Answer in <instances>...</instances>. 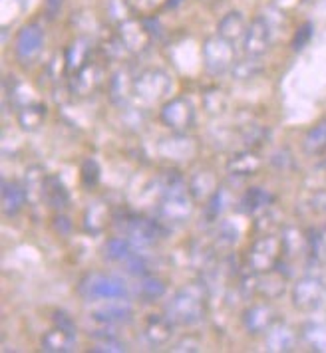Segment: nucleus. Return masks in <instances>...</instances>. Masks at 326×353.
Listing matches in <instances>:
<instances>
[{
	"label": "nucleus",
	"instance_id": "obj_1",
	"mask_svg": "<svg viewBox=\"0 0 326 353\" xmlns=\"http://www.w3.org/2000/svg\"><path fill=\"white\" fill-rule=\"evenodd\" d=\"M209 304V286L207 282H187L173 292V296L165 304V314L175 325L193 327L207 318Z\"/></svg>",
	"mask_w": 326,
	"mask_h": 353
},
{
	"label": "nucleus",
	"instance_id": "obj_2",
	"mask_svg": "<svg viewBox=\"0 0 326 353\" xmlns=\"http://www.w3.org/2000/svg\"><path fill=\"white\" fill-rule=\"evenodd\" d=\"M114 226L128 236L135 248L149 250L167 236V225L157 216L151 219L146 214H137L133 210H117L114 212Z\"/></svg>",
	"mask_w": 326,
	"mask_h": 353
},
{
	"label": "nucleus",
	"instance_id": "obj_3",
	"mask_svg": "<svg viewBox=\"0 0 326 353\" xmlns=\"http://www.w3.org/2000/svg\"><path fill=\"white\" fill-rule=\"evenodd\" d=\"M76 292L88 304H102L110 300H128L130 290L122 278L108 272H86L76 284Z\"/></svg>",
	"mask_w": 326,
	"mask_h": 353
},
{
	"label": "nucleus",
	"instance_id": "obj_4",
	"mask_svg": "<svg viewBox=\"0 0 326 353\" xmlns=\"http://www.w3.org/2000/svg\"><path fill=\"white\" fill-rule=\"evenodd\" d=\"M171 85H173L171 76L165 70L146 68L135 76L133 101L144 110H153L155 105H162L163 101L169 99Z\"/></svg>",
	"mask_w": 326,
	"mask_h": 353
},
{
	"label": "nucleus",
	"instance_id": "obj_5",
	"mask_svg": "<svg viewBox=\"0 0 326 353\" xmlns=\"http://www.w3.org/2000/svg\"><path fill=\"white\" fill-rule=\"evenodd\" d=\"M280 260H282V244L278 232L257 234V239L251 241L245 252V266L255 274L275 270Z\"/></svg>",
	"mask_w": 326,
	"mask_h": 353
},
{
	"label": "nucleus",
	"instance_id": "obj_6",
	"mask_svg": "<svg viewBox=\"0 0 326 353\" xmlns=\"http://www.w3.org/2000/svg\"><path fill=\"white\" fill-rule=\"evenodd\" d=\"M201 62H203V70L209 76L219 78L223 74H229L231 68L235 65L237 48L233 42H229L227 38L215 32L207 36L201 44Z\"/></svg>",
	"mask_w": 326,
	"mask_h": 353
},
{
	"label": "nucleus",
	"instance_id": "obj_7",
	"mask_svg": "<svg viewBox=\"0 0 326 353\" xmlns=\"http://www.w3.org/2000/svg\"><path fill=\"white\" fill-rule=\"evenodd\" d=\"M291 304L300 314H316L326 305V282L316 274L296 278L291 288Z\"/></svg>",
	"mask_w": 326,
	"mask_h": 353
},
{
	"label": "nucleus",
	"instance_id": "obj_8",
	"mask_svg": "<svg viewBox=\"0 0 326 353\" xmlns=\"http://www.w3.org/2000/svg\"><path fill=\"white\" fill-rule=\"evenodd\" d=\"M157 117L165 129L173 133H189L195 128V105L187 96H173L160 105Z\"/></svg>",
	"mask_w": 326,
	"mask_h": 353
},
{
	"label": "nucleus",
	"instance_id": "obj_9",
	"mask_svg": "<svg viewBox=\"0 0 326 353\" xmlns=\"http://www.w3.org/2000/svg\"><path fill=\"white\" fill-rule=\"evenodd\" d=\"M197 203L189 191H178L160 196L157 201V219L167 226H181L193 219Z\"/></svg>",
	"mask_w": 326,
	"mask_h": 353
},
{
	"label": "nucleus",
	"instance_id": "obj_10",
	"mask_svg": "<svg viewBox=\"0 0 326 353\" xmlns=\"http://www.w3.org/2000/svg\"><path fill=\"white\" fill-rule=\"evenodd\" d=\"M46 32L40 22H28L18 30L15 38V58L20 65H32L44 52Z\"/></svg>",
	"mask_w": 326,
	"mask_h": 353
},
{
	"label": "nucleus",
	"instance_id": "obj_11",
	"mask_svg": "<svg viewBox=\"0 0 326 353\" xmlns=\"http://www.w3.org/2000/svg\"><path fill=\"white\" fill-rule=\"evenodd\" d=\"M280 320L278 310L273 305L271 300H262V302H255L249 304L241 314V323L243 330L253 337L265 336L277 321Z\"/></svg>",
	"mask_w": 326,
	"mask_h": 353
},
{
	"label": "nucleus",
	"instance_id": "obj_12",
	"mask_svg": "<svg viewBox=\"0 0 326 353\" xmlns=\"http://www.w3.org/2000/svg\"><path fill=\"white\" fill-rule=\"evenodd\" d=\"M155 151L163 161H169L173 165H180L185 161H191L199 153V143L195 137H191L189 133H169L167 137H162Z\"/></svg>",
	"mask_w": 326,
	"mask_h": 353
},
{
	"label": "nucleus",
	"instance_id": "obj_13",
	"mask_svg": "<svg viewBox=\"0 0 326 353\" xmlns=\"http://www.w3.org/2000/svg\"><path fill=\"white\" fill-rule=\"evenodd\" d=\"M273 40H275V30L271 28L267 18L259 14V17L253 18L247 26V32H245L243 42H241L243 54L251 56V58H262L265 54H269V50L273 46Z\"/></svg>",
	"mask_w": 326,
	"mask_h": 353
},
{
	"label": "nucleus",
	"instance_id": "obj_14",
	"mask_svg": "<svg viewBox=\"0 0 326 353\" xmlns=\"http://www.w3.org/2000/svg\"><path fill=\"white\" fill-rule=\"evenodd\" d=\"M115 34L122 40V44L126 46V50L130 52V56H137V54L146 52L153 42V36L147 30L144 17H131L124 20L122 24L115 26Z\"/></svg>",
	"mask_w": 326,
	"mask_h": 353
},
{
	"label": "nucleus",
	"instance_id": "obj_15",
	"mask_svg": "<svg viewBox=\"0 0 326 353\" xmlns=\"http://www.w3.org/2000/svg\"><path fill=\"white\" fill-rule=\"evenodd\" d=\"M104 81V65L98 60H90L82 70L68 78V92L78 99L94 96Z\"/></svg>",
	"mask_w": 326,
	"mask_h": 353
},
{
	"label": "nucleus",
	"instance_id": "obj_16",
	"mask_svg": "<svg viewBox=\"0 0 326 353\" xmlns=\"http://www.w3.org/2000/svg\"><path fill=\"white\" fill-rule=\"evenodd\" d=\"M133 305L128 300H110V302H102L92 310V320L96 321L102 327H122V325H130L133 321Z\"/></svg>",
	"mask_w": 326,
	"mask_h": 353
},
{
	"label": "nucleus",
	"instance_id": "obj_17",
	"mask_svg": "<svg viewBox=\"0 0 326 353\" xmlns=\"http://www.w3.org/2000/svg\"><path fill=\"white\" fill-rule=\"evenodd\" d=\"M135 76L128 64H122L108 80V97L112 105L117 110L130 108L133 101V85H135Z\"/></svg>",
	"mask_w": 326,
	"mask_h": 353
},
{
	"label": "nucleus",
	"instance_id": "obj_18",
	"mask_svg": "<svg viewBox=\"0 0 326 353\" xmlns=\"http://www.w3.org/2000/svg\"><path fill=\"white\" fill-rule=\"evenodd\" d=\"M112 225H114V210L102 199L92 201L82 212V230L90 236L104 234Z\"/></svg>",
	"mask_w": 326,
	"mask_h": 353
},
{
	"label": "nucleus",
	"instance_id": "obj_19",
	"mask_svg": "<svg viewBox=\"0 0 326 353\" xmlns=\"http://www.w3.org/2000/svg\"><path fill=\"white\" fill-rule=\"evenodd\" d=\"M175 334V323L167 318V314H149L144 320V330L142 336L146 339V343L153 350H160L163 345L171 343Z\"/></svg>",
	"mask_w": 326,
	"mask_h": 353
},
{
	"label": "nucleus",
	"instance_id": "obj_20",
	"mask_svg": "<svg viewBox=\"0 0 326 353\" xmlns=\"http://www.w3.org/2000/svg\"><path fill=\"white\" fill-rule=\"evenodd\" d=\"M280 244H282V260L289 264L298 258L310 256L309 254V230L298 225H282L278 230Z\"/></svg>",
	"mask_w": 326,
	"mask_h": 353
},
{
	"label": "nucleus",
	"instance_id": "obj_21",
	"mask_svg": "<svg viewBox=\"0 0 326 353\" xmlns=\"http://www.w3.org/2000/svg\"><path fill=\"white\" fill-rule=\"evenodd\" d=\"M273 207H277V194L265 187H259V185L249 187L241 194V199L237 201V210L251 219L259 216L261 212L273 209Z\"/></svg>",
	"mask_w": 326,
	"mask_h": 353
},
{
	"label": "nucleus",
	"instance_id": "obj_22",
	"mask_svg": "<svg viewBox=\"0 0 326 353\" xmlns=\"http://www.w3.org/2000/svg\"><path fill=\"white\" fill-rule=\"evenodd\" d=\"M298 343H300V334L294 330L289 321L285 320H278L265 334V350L271 353L294 352Z\"/></svg>",
	"mask_w": 326,
	"mask_h": 353
},
{
	"label": "nucleus",
	"instance_id": "obj_23",
	"mask_svg": "<svg viewBox=\"0 0 326 353\" xmlns=\"http://www.w3.org/2000/svg\"><path fill=\"white\" fill-rule=\"evenodd\" d=\"M187 181H189V193L197 205H205L207 199L221 187V179L215 173V169L205 167V165L193 169L187 176Z\"/></svg>",
	"mask_w": 326,
	"mask_h": 353
},
{
	"label": "nucleus",
	"instance_id": "obj_24",
	"mask_svg": "<svg viewBox=\"0 0 326 353\" xmlns=\"http://www.w3.org/2000/svg\"><path fill=\"white\" fill-rule=\"evenodd\" d=\"M265 167V161L255 149H241L227 159V173L235 179H249L259 175Z\"/></svg>",
	"mask_w": 326,
	"mask_h": 353
},
{
	"label": "nucleus",
	"instance_id": "obj_25",
	"mask_svg": "<svg viewBox=\"0 0 326 353\" xmlns=\"http://www.w3.org/2000/svg\"><path fill=\"white\" fill-rule=\"evenodd\" d=\"M233 209H237V199L233 196V191L221 183V187L203 205V221L207 225L215 226L219 221H223L227 216L229 210Z\"/></svg>",
	"mask_w": 326,
	"mask_h": 353
},
{
	"label": "nucleus",
	"instance_id": "obj_26",
	"mask_svg": "<svg viewBox=\"0 0 326 353\" xmlns=\"http://www.w3.org/2000/svg\"><path fill=\"white\" fill-rule=\"evenodd\" d=\"M64 62H66V72H68V78L72 74H76L78 70H82L84 65L92 60V54H94V42L90 36H76L68 42V46L64 48Z\"/></svg>",
	"mask_w": 326,
	"mask_h": 353
},
{
	"label": "nucleus",
	"instance_id": "obj_27",
	"mask_svg": "<svg viewBox=\"0 0 326 353\" xmlns=\"http://www.w3.org/2000/svg\"><path fill=\"white\" fill-rule=\"evenodd\" d=\"M0 199H2V214L6 219L18 216L22 212V209L28 205V196H26L24 183L15 181V179H2Z\"/></svg>",
	"mask_w": 326,
	"mask_h": 353
},
{
	"label": "nucleus",
	"instance_id": "obj_28",
	"mask_svg": "<svg viewBox=\"0 0 326 353\" xmlns=\"http://www.w3.org/2000/svg\"><path fill=\"white\" fill-rule=\"evenodd\" d=\"M289 280H291V276L285 270H280L278 266L275 270L257 274V296H261L262 300L275 302L287 294Z\"/></svg>",
	"mask_w": 326,
	"mask_h": 353
},
{
	"label": "nucleus",
	"instance_id": "obj_29",
	"mask_svg": "<svg viewBox=\"0 0 326 353\" xmlns=\"http://www.w3.org/2000/svg\"><path fill=\"white\" fill-rule=\"evenodd\" d=\"M78 345V334L66 332L62 327H52L40 337V350L46 353H70Z\"/></svg>",
	"mask_w": 326,
	"mask_h": 353
},
{
	"label": "nucleus",
	"instance_id": "obj_30",
	"mask_svg": "<svg viewBox=\"0 0 326 353\" xmlns=\"http://www.w3.org/2000/svg\"><path fill=\"white\" fill-rule=\"evenodd\" d=\"M44 207L52 212H64L70 207V191L58 175L48 173L44 187Z\"/></svg>",
	"mask_w": 326,
	"mask_h": 353
},
{
	"label": "nucleus",
	"instance_id": "obj_31",
	"mask_svg": "<svg viewBox=\"0 0 326 353\" xmlns=\"http://www.w3.org/2000/svg\"><path fill=\"white\" fill-rule=\"evenodd\" d=\"M300 149L307 157H325L326 155V117L318 119L314 125H310L303 139H300Z\"/></svg>",
	"mask_w": 326,
	"mask_h": 353
},
{
	"label": "nucleus",
	"instance_id": "obj_32",
	"mask_svg": "<svg viewBox=\"0 0 326 353\" xmlns=\"http://www.w3.org/2000/svg\"><path fill=\"white\" fill-rule=\"evenodd\" d=\"M46 176L48 173L44 171V167L40 165H30L26 169L24 175V189H26V196H28V205L30 207H38L44 205V187H46Z\"/></svg>",
	"mask_w": 326,
	"mask_h": 353
},
{
	"label": "nucleus",
	"instance_id": "obj_33",
	"mask_svg": "<svg viewBox=\"0 0 326 353\" xmlns=\"http://www.w3.org/2000/svg\"><path fill=\"white\" fill-rule=\"evenodd\" d=\"M165 294H167V284H165V280L160 278L155 272L142 276V278H137V282H135V296H137L144 304H155L157 300L165 298Z\"/></svg>",
	"mask_w": 326,
	"mask_h": 353
},
{
	"label": "nucleus",
	"instance_id": "obj_34",
	"mask_svg": "<svg viewBox=\"0 0 326 353\" xmlns=\"http://www.w3.org/2000/svg\"><path fill=\"white\" fill-rule=\"evenodd\" d=\"M48 115V108L42 101H32L28 105H22L20 110H17V121L22 131L26 133H34L44 125Z\"/></svg>",
	"mask_w": 326,
	"mask_h": 353
},
{
	"label": "nucleus",
	"instance_id": "obj_35",
	"mask_svg": "<svg viewBox=\"0 0 326 353\" xmlns=\"http://www.w3.org/2000/svg\"><path fill=\"white\" fill-rule=\"evenodd\" d=\"M247 26H249V22L245 20L243 12L229 10L227 14L217 22V34L227 38L229 42L237 44V42H243Z\"/></svg>",
	"mask_w": 326,
	"mask_h": 353
},
{
	"label": "nucleus",
	"instance_id": "obj_36",
	"mask_svg": "<svg viewBox=\"0 0 326 353\" xmlns=\"http://www.w3.org/2000/svg\"><path fill=\"white\" fill-rule=\"evenodd\" d=\"M300 341L312 352H326V320H307L300 327Z\"/></svg>",
	"mask_w": 326,
	"mask_h": 353
},
{
	"label": "nucleus",
	"instance_id": "obj_37",
	"mask_svg": "<svg viewBox=\"0 0 326 353\" xmlns=\"http://www.w3.org/2000/svg\"><path fill=\"white\" fill-rule=\"evenodd\" d=\"M133 250H135V246L124 234L108 239V241L104 242V248H102L104 258L114 262V264H126V260L133 254Z\"/></svg>",
	"mask_w": 326,
	"mask_h": 353
},
{
	"label": "nucleus",
	"instance_id": "obj_38",
	"mask_svg": "<svg viewBox=\"0 0 326 353\" xmlns=\"http://www.w3.org/2000/svg\"><path fill=\"white\" fill-rule=\"evenodd\" d=\"M262 58H251V56H245V58H237L235 65L231 68V78L235 81H251L255 78H259L262 72H265V64L261 62Z\"/></svg>",
	"mask_w": 326,
	"mask_h": 353
},
{
	"label": "nucleus",
	"instance_id": "obj_39",
	"mask_svg": "<svg viewBox=\"0 0 326 353\" xmlns=\"http://www.w3.org/2000/svg\"><path fill=\"white\" fill-rule=\"evenodd\" d=\"M239 241V228L233 225L231 221L223 219L215 225V230H213V246L215 250H227V248H233Z\"/></svg>",
	"mask_w": 326,
	"mask_h": 353
},
{
	"label": "nucleus",
	"instance_id": "obj_40",
	"mask_svg": "<svg viewBox=\"0 0 326 353\" xmlns=\"http://www.w3.org/2000/svg\"><path fill=\"white\" fill-rule=\"evenodd\" d=\"M239 139L243 149H255L259 151L262 145L269 139V129L261 125V123H245L243 128L239 129Z\"/></svg>",
	"mask_w": 326,
	"mask_h": 353
},
{
	"label": "nucleus",
	"instance_id": "obj_41",
	"mask_svg": "<svg viewBox=\"0 0 326 353\" xmlns=\"http://www.w3.org/2000/svg\"><path fill=\"white\" fill-rule=\"evenodd\" d=\"M203 108L211 117H219L229 110V96L221 88H207L203 92Z\"/></svg>",
	"mask_w": 326,
	"mask_h": 353
},
{
	"label": "nucleus",
	"instance_id": "obj_42",
	"mask_svg": "<svg viewBox=\"0 0 326 353\" xmlns=\"http://www.w3.org/2000/svg\"><path fill=\"white\" fill-rule=\"evenodd\" d=\"M309 254L318 266H326V225L309 228Z\"/></svg>",
	"mask_w": 326,
	"mask_h": 353
},
{
	"label": "nucleus",
	"instance_id": "obj_43",
	"mask_svg": "<svg viewBox=\"0 0 326 353\" xmlns=\"http://www.w3.org/2000/svg\"><path fill=\"white\" fill-rule=\"evenodd\" d=\"M282 221H280V216L277 214V210L275 207L269 210H265L261 212L259 216H255L253 219V228H255V232L257 234H269V232H278L280 228H282Z\"/></svg>",
	"mask_w": 326,
	"mask_h": 353
},
{
	"label": "nucleus",
	"instance_id": "obj_44",
	"mask_svg": "<svg viewBox=\"0 0 326 353\" xmlns=\"http://www.w3.org/2000/svg\"><path fill=\"white\" fill-rule=\"evenodd\" d=\"M104 8H106V17L114 26L133 17V8H131L130 0H106Z\"/></svg>",
	"mask_w": 326,
	"mask_h": 353
},
{
	"label": "nucleus",
	"instance_id": "obj_45",
	"mask_svg": "<svg viewBox=\"0 0 326 353\" xmlns=\"http://www.w3.org/2000/svg\"><path fill=\"white\" fill-rule=\"evenodd\" d=\"M92 352H99V353H124L128 352V343H124L115 332H110L106 330V334H98L96 336V341L92 345Z\"/></svg>",
	"mask_w": 326,
	"mask_h": 353
},
{
	"label": "nucleus",
	"instance_id": "obj_46",
	"mask_svg": "<svg viewBox=\"0 0 326 353\" xmlns=\"http://www.w3.org/2000/svg\"><path fill=\"white\" fill-rule=\"evenodd\" d=\"M99 165L98 161L88 157V159L82 161L80 165V185L86 191H94L99 185Z\"/></svg>",
	"mask_w": 326,
	"mask_h": 353
},
{
	"label": "nucleus",
	"instance_id": "obj_47",
	"mask_svg": "<svg viewBox=\"0 0 326 353\" xmlns=\"http://www.w3.org/2000/svg\"><path fill=\"white\" fill-rule=\"evenodd\" d=\"M269 163H271V167H275L278 173H291L294 169V157L293 153L289 151V149H277L273 155H271V159H269Z\"/></svg>",
	"mask_w": 326,
	"mask_h": 353
},
{
	"label": "nucleus",
	"instance_id": "obj_48",
	"mask_svg": "<svg viewBox=\"0 0 326 353\" xmlns=\"http://www.w3.org/2000/svg\"><path fill=\"white\" fill-rule=\"evenodd\" d=\"M50 226H52V230L58 234V236H70L72 234V230H74V225H72V221L66 216L64 212H54L52 214V219H50Z\"/></svg>",
	"mask_w": 326,
	"mask_h": 353
},
{
	"label": "nucleus",
	"instance_id": "obj_49",
	"mask_svg": "<svg viewBox=\"0 0 326 353\" xmlns=\"http://www.w3.org/2000/svg\"><path fill=\"white\" fill-rule=\"evenodd\" d=\"M201 347H203V341H201V337L197 336V334H185L183 337H180L175 343H173V352H201Z\"/></svg>",
	"mask_w": 326,
	"mask_h": 353
},
{
	"label": "nucleus",
	"instance_id": "obj_50",
	"mask_svg": "<svg viewBox=\"0 0 326 353\" xmlns=\"http://www.w3.org/2000/svg\"><path fill=\"white\" fill-rule=\"evenodd\" d=\"M310 38H312V24H310V22L300 24V26L294 30L293 40H291V46H293L294 52H300V50L305 48L310 42Z\"/></svg>",
	"mask_w": 326,
	"mask_h": 353
},
{
	"label": "nucleus",
	"instance_id": "obj_51",
	"mask_svg": "<svg viewBox=\"0 0 326 353\" xmlns=\"http://www.w3.org/2000/svg\"><path fill=\"white\" fill-rule=\"evenodd\" d=\"M52 323H54L56 327H62L66 332L78 334V332H76V321L72 320V316H68L62 310H56V312L52 314Z\"/></svg>",
	"mask_w": 326,
	"mask_h": 353
},
{
	"label": "nucleus",
	"instance_id": "obj_52",
	"mask_svg": "<svg viewBox=\"0 0 326 353\" xmlns=\"http://www.w3.org/2000/svg\"><path fill=\"white\" fill-rule=\"evenodd\" d=\"M66 0H46L44 2V17L46 20H56V18L62 14V8H64Z\"/></svg>",
	"mask_w": 326,
	"mask_h": 353
},
{
	"label": "nucleus",
	"instance_id": "obj_53",
	"mask_svg": "<svg viewBox=\"0 0 326 353\" xmlns=\"http://www.w3.org/2000/svg\"><path fill=\"white\" fill-rule=\"evenodd\" d=\"M312 176H316V179H323L326 185V155L325 157H320V161L316 163V167L312 169Z\"/></svg>",
	"mask_w": 326,
	"mask_h": 353
},
{
	"label": "nucleus",
	"instance_id": "obj_54",
	"mask_svg": "<svg viewBox=\"0 0 326 353\" xmlns=\"http://www.w3.org/2000/svg\"><path fill=\"white\" fill-rule=\"evenodd\" d=\"M287 2H291V0H275V4L280 6V8H282V6H287Z\"/></svg>",
	"mask_w": 326,
	"mask_h": 353
},
{
	"label": "nucleus",
	"instance_id": "obj_55",
	"mask_svg": "<svg viewBox=\"0 0 326 353\" xmlns=\"http://www.w3.org/2000/svg\"><path fill=\"white\" fill-rule=\"evenodd\" d=\"M199 2H205V4H213V2H219V0H199Z\"/></svg>",
	"mask_w": 326,
	"mask_h": 353
},
{
	"label": "nucleus",
	"instance_id": "obj_56",
	"mask_svg": "<svg viewBox=\"0 0 326 353\" xmlns=\"http://www.w3.org/2000/svg\"><path fill=\"white\" fill-rule=\"evenodd\" d=\"M323 214H325V216H326V207H325V212H323Z\"/></svg>",
	"mask_w": 326,
	"mask_h": 353
}]
</instances>
